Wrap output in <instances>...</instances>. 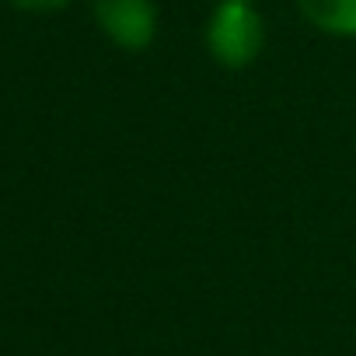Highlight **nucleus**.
Here are the masks:
<instances>
[{"label": "nucleus", "mask_w": 356, "mask_h": 356, "mask_svg": "<svg viewBox=\"0 0 356 356\" xmlns=\"http://www.w3.org/2000/svg\"><path fill=\"white\" fill-rule=\"evenodd\" d=\"M266 46V25L262 15L248 0H220L217 11L207 22V49L213 63L227 70L252 67Z\"/></svg>", "instance_id": "1"}, {"label": "nucleus", "mask_w": 356, "mask_h": 356, "mask_svg": "<svg viewBox=\"0 0 356 356\" xmlns=\"http://www.w3.org/2000/svg\"><path fill=\"white\" fill-rule=\"evenodd\" d=\"M98 29L129 53H140L157 35V4L154 0H95Z\"/></svg>", "instance_id": "2"}, {"label": "nucleus", "mask_w": 356, "mask_h": 356, "mask_svg": "<svg viewBox=\"0 0 356 356\" xmlns=\"http://www.w3.org/2000/svg\"><path fill=\"white\" fill-rule=\"evenodd\" d=\"M297 8L318 32L356 39V0H297Z\"/></svg>", "instance_id": "3"}, {"label": "nucleus", "mask_w": 356, "mask_h": 356, "mask_svg": "<svg viewBox=\"0 0 356 356\" xmlns=\"http://www.w3.org/2000/svg\"><path fill=\"white\" fill-rule=\"evenodd\" d=\"M15 8L22 11H35V15H53V11H63L70 0H11Z\"/></svg>", "instance_id": "4"}, {"label": "nucleus", "mask_w": 356, "mask_h": 356, "mask_svg": "<svg viewBox=\"0 0 356 356\" xmlns=\"http://www.w3.org/2000/svg\"><path fill=\"white\" fill-rule=\"evenodd\" d=\"M248 4H252V0H248Z\"/></svg>", "instance_id": "5"}]
</instances>
